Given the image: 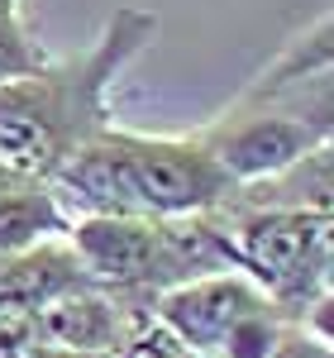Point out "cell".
Segmentation results:
<instances>
[{
	"instance_id": "10",
	"label": "cell",
	"mask_w": 334,
	"mask_h": 358,
	"mask_svg": "<svg viewBox=\"0 0 334 358\" xmlns=\"http://www.w3.org/2000/svg\"><path fill=\"white\" fill-rule=\"evenodd\" d=\"M48 62V48L38 43V34L24 15V0H0V82L29 77Z\"/></svg>"
},
{
	"instance_id": "6",
	"label": "cell",
	"mask_w": 334,
	"mask_h": 358,
	"mask_svg": "<svg viewBox=\"0 0 334 358\" xmlns=\"http://www.w3.org/2000/svg\"><path fill=\"white\" fill-rule=\"evenodd\" d=\"M153 325L191 358H268L282 330L296 320L229 268L163 292L153 301Z\"/></svg>"
},
{
	"instance_id": "13",
	"label": "cell",
	"mask_w": 334,
	"mask_h": 358,
	"mask_svg": "<svg viewBox=\"0 0 334 358\" xmlns=\"http://www.w3.org/2000/svg\"><path fill=\"white\" fill-rule=\"evenodd\" d=\"M15 182H20V177H15V172H5V167H0V192H10V187H15Z\"/></svg>"
},
{
	"instance_id": "5",
	"label": "cell",
	"mask_w": 334,
	"mask_h": 358,
	"mask_svg": "<svg viewBox=\"0 0 334 358\" xmlns=\"http://www.w3.org/2000/svg\"><path fill=\"white\" fill-rule=\"evenodd\" d=\"M67 244L86 282L129 296L153 310V301L205 273H229V248L215 215L187 220H124V215H77Z\"/></svg>"
},
{
	"instance_id": "7",
	"label": "cell",
	"mask_w": 334,
	"mask_h": 358,
	"mask_svg": "<svg viewBox=\"0 0 334 358\" xmlns=\"http://www.w3.org/2000/svg\"><path fill=\"white\" fill-rule=\"evenodd\" d=\"M38 349H62V354H91V358H115L134 334L153 325V310L129 296H115L106 287L86 282L72 287L67 296L48 301L34 320Z\"/></svg>"
},
{
	"instance_id": "1",
	"label": "cell",
	"mask_w": 334,
	"mask_h": 358,
	"mask_svg": "<svg viewBox=\"0 0 334 358\" xmlns=\"http://www.w3.org/2000/svg\"><path fill=\"white\" fill-rule=\"evenodd\" d=\"M163 20L143 5H119L96 43L77 57H48L38 72L0 82V167L20 182H53L62 163L106 134L115 120V86L158 38Z\"/></svg>"
},
{
	"instance_id": "9",
	"label": "cell",
	"mask_w": 334,
	"mask_h": 358,
	"mask_svg": "<svg viewBox=\"0 0 334 358\" xmlns=\"http://www.w3.org/2000/svg\"><path fill=\"white\" fill-rule=\"evenodd\" d=\"M67 224L72 215L62 210L48 182H15L10 192H0V258L48 239H67Z\"/></svg>"
},
{
	"instance_id": "2",
	"label": "cell",
	"mask_w": 334,
	"mask_h": 358,
	"mask_svg": "<svg viewBox=\"0 0 334 358\" xmlns=\"http://www.w3.org/2000/svg\"><path fill=\"white\" fill-rule=\"evenodd\" d=\"M330 15H320L244 86L229 110L191 134L224 167L234 192L277 177L330 143Z\"/></svg>"
},
{
	"instance_id": "4",
	"label": "cell",
	"mask_w": 334,
	"mask_h": 358,
	"mask_svg": "<svg viewBox=\"0 0 334 358\" xmlns=\"http://www.w3.org/2000/svg\"><path fill=\"white\" fill-rule=\"evenodd\" d=\"M210 215L224 234L234 273H244L296 325L330 339V273H334L330 210L244 206L229 196Z\"/></svg>"
},
{
	"instance_id": "11",
	"label": "cell",
	"mask_w": 334,
	"mask_h": 358,
	"mask_svg": "<svg viewBox=\"0 0 334 358\" xmlns=\"http://www.w3.org/2000/svg\"><path fill=\"white\" fill-rule=\"evenodd\" d=\"M268 358H334V354H330V339L325 334L306 330V325H286Z\"/></svg>"
},
{
	"instance_id": "8",
	"label": "cell",
	"mask_w": 334,
	"mask_h": 358,
	"mask_svg": "<svg viewBox=\"0 0 334 358\" xmlns=\"http://www.w3.org/2000/svg\"><path fill=\"white\" fill-rule=\"evenodd\" d=\"M72 287H86V273L67 239H48V244L0 258V315L34 320L43 306L67 296Z\"/></svg>"
},
{
	"instance_id": "3",
	"label": "cell",
	"mask_w": 334,
	"mask_h": 358,
	"mask_svg": "<svg viewBox=\"0 0 334 358\" xmlns=\"http://www.w3.org/2000/svg\"><path fill=\"white\" fill-rule=\"evenodd\" d=\"M62 210L77 215H124V220H187L210 215L234 196L224 167L191 134H139L110 124L77 148L53 182Z\"/></svg>"
},
{
	"instance_id": "12",
	"label": "cell",
	"mask_w": 334,
	"mask_h": 358,
	"mask_svg": "<svg viewBox=\"0 0 334 358\" xmlns=\"http://www.w3.org/2000/svg\"><path fill=\"white\" fill-rule=\"evenodd\" d=\"M29 358H91V354H62V349H34Z\"/></svg>"
}]
</instances>
